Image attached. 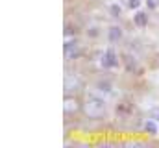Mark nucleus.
Here are the masks:
<instances>
[{"label": "nucleus", "mask_w": 159, "mask_h": 148, "mask_svg": "<svg viewBox=\"0 0 159 148\" xmlns=\"http://www.w3.org/2000/svg\"><path fill=\"white\" fill-rule=\"evenodd\" d=\"M83 111H85V115L91 120H100L107 113V104H106L104 98H100L96 95H89L87 100H85V104H83Z\"/></svg>", "instance_id": "1"}, {"label": "nucleus", "mask_w": 159, "mask_h": 148, "mask_svg": "<svg viewBox=\"0 0 159 148\" xmlns=\"http://www.w3.org/2000/svg\"><path fill=\"white\" fill-rule=\"evenodd\" d=\"M102 65H104L106 69H111V67H117V65H119L117 52H115L113 48H109V50L104 52V56H102Z\"/></svg>", "instance_id": "2"}, {"label": "nucleus", "mask_w": 159, "mask_h": 148, "mask_svg": "<svg viewBox=\"0 0 159 148\" xmlns=\"http://www.w3.org/2000/svg\"><path fill=\"white\" fill-rule=\"evenodd\" d=\"M80 54H81V48H80V44L74 41V39L65 43V56H67L69 59H74V58H78Z\"/></svg>", "instance_id": "3"}, {"label": "nucleus", "mask_w": 159, "mask_h": 148, "mask_svg": "<svg viewBox=\"0 0 159 148\" xmlns=\"http://www.w3.org/2000/svg\"><path fill=\"white\" fill-rule=\"evenodd\" d=\"M80 85H81V83H80V80L76 78V76H72V74L67 76V78H65V95L76 93V91L80 89Z\"/></svg>", "instance_id": "4"}, {"label": "nucleus", "mask_w": 159, "mask_h": 148, "mask_svg": "<svg viewBox=\"0 0 159 148\" xmlns=\"http://www.w3.org/2000/svg\"><path fill=\"white\" fill-rule=\"evenodd\" d=\"M124 65H126V69H128L129 72H137V71H139L137 59H135L133 56H124Z\"/></svg>", "instance_id": "5"}, {"label": "nucleus", "mask_w": 159, "mask_h": 148, "mask_svg": "<svg viewBox=\"0 0 159 148\" xmlns=\"http://www.w3.org/2000/svg\"><path fill=\"white\" fill-rule=\"evenodd\" d=\"M133 21H135V24H137V26H141V28H143V26H146V24H148V15H146V13H143V11H137V13H135V17H133Z\"/></svg>", "instance_id": "6"}, {"label": "nucleus", "mask_w": 159, "mask_h": 148, "mask_svg": "<svg viewBox=\"0 0 159 148\" xmlns=\"http://www.w3.org/2000/svg\"><path fill=\"white\" fill-rule=\"evenodd\" d=\"M107 37H109V41H119L120 37H122V30H120L119 26H111L109 32H107Z\"/></svg>", "instance_id": "7"}, {"label": "nucleus", "mask_w": 159, "mask_h": 148, "mask_svg": "<svg viewBox=\"0 0 159 148\" xmlns=\"http://www.w3.org/2000/svg\"><path fill=\"white\" fill-rule=\"evenodd\" d=\"M76 109H78L76 100L74 98H65V113H74Z\"/></svg>", "instance_id": "8"}, {"label": "nucleus", "mask_w": 159, "mask_h": 148, "mask_svg": "<svg viewBox=\"0 0 159 148\" xmlns=\"http://www.w3.org/2000/svg\"><path fill=\"white\" fill-rule=\"evenodd\" d=\"M96 87H98V89H102L104 93H111V91H113V87H111V83H109V81H98V83H96Z\"/></svg>", "instance_id": "9"}, {"label": "nucleus", "mask_w": 159, "mask_h": 148, "mask_svg": "<svg viewBox=\"0 0 159 148\" xmlns=\"http://www.w3.org/2000/svg\"><path fill=\"white\" fill-rule=\"evenodd\" d=\"M146 132H148L150 135L157 133V126H156V122H146Z\"/></svg>", "instance_id": "10"}, {"label": "nucleus", "mask_w": 159, "mask_h": 148, "mask_svg": "<svg viewBox=\"0 0 159 148\" xmlns=\"http://www.w3.org/2000/svg\"><path fill=\"white\" fill-rule=\"evenodd\" d=\"M146 6L150 9H156V7H159V0H146Z\"/></svg>", "instance_id": "11"}, {"label": "nucleus", "mask_w": 159, "mask_h": 148, "mask_svg": "<svg viewBox=\"0 0 159 148\" xmlns=\"http://www.w3.org/2000/svg\"><path fill=\"white\" fill-rule=\"evenodd\" d=\"M141 6V0H129L128 2V7H131V9H137Z\"/></svg>", "instance_id": "12"}, {"label": "nucleus", "mask_w": 159, "mask_h": 148, "mask_svg": "<svg viewBox=\"0 0 159 148\" xmlns=\"http://www.w3.org/2000/svg\"><path fill=\"white\" fill-rule=\"evenodd\" d=\"M111 13H113V17H120V7L117 6V4L111 6Z\"/></svg>", "instance_id": "13"}, {"label": "nucleus", "mask_w": 159, "mask_h": 148, "mask_svg": "<svg viewBox=\"0 0 159 148\" xmlns=\"http://www.w3.org/2000/svg\"><path fill=\"white\" fill-rule=\"evenodd\" d=\"M157 117H159V111H157Z\"/></svg>", "instance_id": "14"}]
</instances>
